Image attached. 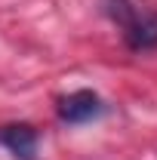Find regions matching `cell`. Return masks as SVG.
<instances>
[{
  "label": "cell",
  "mask_w": 157,
  "mask_h": 160,
  "mask_svg": "<svg viewBox=\"0 0 157 160\" xmlns=\"http://www.w3.org/2000/svg\"><path fill=\"white\" fill-rule=\"evenodd\" d=\"M105 12L114 19L129 49L148 52L157 49V12L139 6L136 0H105Z\"/></svg>",
  "instance_id": "obj_1"
},
{
  "label": "cell",
  "mask_w": 157,
  "mask_h": 160,
  "mask_svg": "<svg viewBox=\"0 0 157 160\" xmlns=\"http://www.w3.org/2000/svg\"><path fill=\"white\" fill-rule=\"evenodd\" d=\"M105 111V105L93 89H77L59 102V117L65 123H89Z\"/></svg>",
  "instance_id": "obj_2"
},
{
  "label": "cell",
  "mask_w": 157,
  "mask_h": 160,
  "mask_svg": "<svg viewBox=\"0 0 157 160\" xmlns=\"http://www.w3.org/2000/svg\"><path fill=\"white\" fill-rule=\"evenodd\" d=\"M0 148H6L16 160L37 157V132L28 123H6L0 126Z\"/></svg>",
  "instance_id": "obj_3"
}]
</instances>
